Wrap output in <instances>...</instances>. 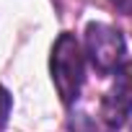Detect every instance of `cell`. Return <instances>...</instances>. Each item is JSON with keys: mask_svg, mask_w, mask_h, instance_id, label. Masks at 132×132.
<instances>
[{"mask_svg": "<svg viewBox=\"0 0 132 132\" xmlns=\"http://www.w3.org/2000/svg\"><path fill=\"white\" fill-rule=\"evenodd\" d=\"M49 70H52V83L60 93V101L68 106L75 104L86 80V54L75 34L65 31L57 36L49 57Z\"/></svg>", "mask_w": 132, "mask_h": 132, "instance_id": "cell-1", "label": "cell"}, {"mask_svg": "<svg viewBox=\"0 0 132 132\" xmlns=\"http://www.w3.org/2000/svg\"><path fill=\"white\" fill-rule=\"evenodd\" d=\"M11 109H13V98H11V93H8L3 86H0V129H3V127L8 124Z\"/></svg>", "mask_w": 132, "mask_h": 132, "instance_id": "cell-4", "label": "cell"}, {"mask_svg": "<svg viewBox=\"0 0 132 132\" xmlns=\"http://www.w3.org/2000/svg\"><path fill=\"white\" fill-rule=\"evenodd\" d=\"M86 54L98 75H114L124 62V36L101 21H91L86 26Z\"/></svg>", "mask_w": 132, "mask_h": 132, "instance_id": "cell-2", "label": "cell"}, {"mask_svg": "<svg viewBox=\"0 0 132 132\" xmlns=\"http://www.w3.org/2000/svg\"><path fill=\"white\" fill-rule=\"evenodd\" d=\"M129 114H132V60H124L117 68L114 83L101 101V117L111 129H119Z\"/></svg>", "mask_w": 132, "mask_h": 132, "instance_id": "cell-3", "label": "cell"}, {"mask_svg": "<svg viewBox=\"0 0 132 132\" xmlns=\"http://www.w3.org/2000/svg\"><path fill=\"white\" fill-rule=\"evenodd\" d=\"M111 3H114L119 11H129V3H132V0H111Z\"/></svg>", "mask_w": 132, "mask_h": 132, "instance_id": "cell-5", "label": "cell"}]
</instances>
